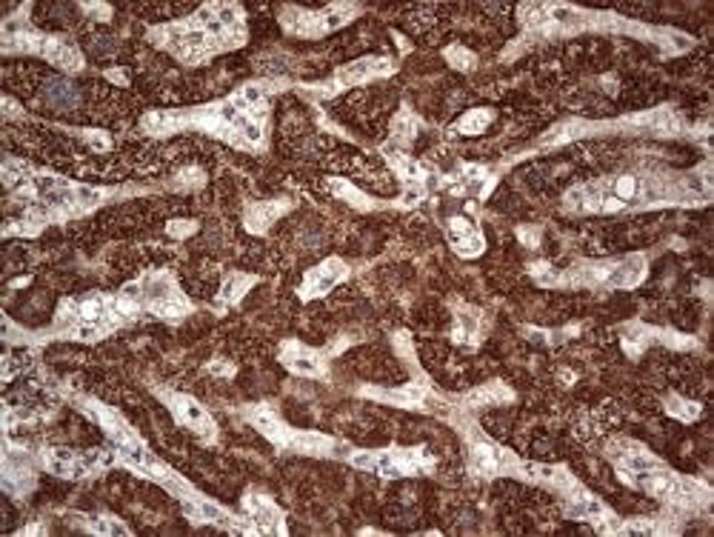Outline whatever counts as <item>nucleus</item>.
<instances>
[{"label":"nucleus","instance_id":"f257e3e1","mask_svg":"<svg viewBox=\"0 0 714 537\" xmlns=\"http://www.w3.org/2000/svg\"><path fill=\"white\" fill-rule=\"evenodd\" d=\"M352 466L372 472L380 478H409V475H426L435 469V455L426 449H384V451H366V455H352Z\"/></svg>","mask_w":714,"mask_h":537},{"label":"nucleus","instance_id":"f03ea898","mask_svg":"<svg viewBox=\"0 0 714 537\" xmlns=\"http://www.w3.org/2000/svg\"><path fill=\"white\" fill-rule=\"evenodd\" d=\"M357 12V6L352 4H335L323 12H306V9H292L286 6L284 14H280V23L286 26V32L301 38H323L329 32H335L338 26L352 21V14Z\"/></svg>","mask_w":714,"mask_h":537},{"label":"nucleus","instance_id":"7ed1b4c3","mask_svg":"<svg viewBox=\"0 0 714 537\" xmlns=\"http://www.w3.org/2000/svg\"><path fill=\"white\" fill-rule=\"evenodd\" d=\"M520 469H523V460L514 458L511 451L501 449L497 443L486 441V438H477L472 446H469V472L474 478H501V475H511V478H520Z\"/></svg>","mask_w":714,"mask_h":537},{"label":"nucleus","instance_id":"20e7f679","mask_svg":"<svg viewBox=\"0 0 714 537\" xmlns=\"http://www.w3.org/2000/svg\"><path fill=\"white\" fill-rule=\"evenodd\" d=\"M394 72V63L389 58H363V60H355V63H348L343 66V69H338V75L331 77L329 83H323L321 89H314L321 97H331V95H338L340 89H348V86H360V83H366L372 77H384Z\"/></svg>","mask_w":714,"mask_h":537},{"label":"nucleus","instance_id":"39448f33","mask_svg":"<svg viewBox=\"0 0 714 537\" xmlns=\"http://www.w3.org/2000/svg\"><path fill=\"white\" fill-rule=\"evenodd\" d=\"M163 397H166V406H169V412L175 414V421L180 426L192 429L197 438H203V441H214V438H218V426H214L212 414L194 397L177 395V392H163Z\"/></svg>","mask_w":714,"mask_h":537},{"label":"nucleus","instance_id":"423d86ee","mask_svg":"<svg viewBox=\"0 0 714 537\" xmlns=\"http://www.w3.org/2000/svg\"><path fill=\"white\" fill-rule=\"evenodd\" d=\"M348 275V266L340 260V258H329L323 260L321 266H314L306 272L303 283H301V300H314V297H323L326 292H331L338 287V283Z\"/></svg>","mask_w":714,"mask_h":537},{"label":"nucleus","instance_id":"0eeeda50","mask_svg":"<svg viewBox=\"0 0 714 537\" xmlns=\"http://www.w3.org/2000/svg\"><path fill=\"white\" fill-rule=\"evenodd\" d=\"M280 363H284L289 372L303 375V378H326V360L321 351H314L297 341H286L280 346Z\"/></svg>","mask_w":714,"mask_h":537},{"label":"nucleus","instance_id":"6e6552de","mask_svg":"<svg viewBox=\"0 0 714 537\" xmlns=\"http://www.w3.org/2000/svg\"><path fill=\"white\" fill-rule=\"evenodd\" d=\"M243 509L252 520V529L260 534H286V523H284V512H280L269 497L249 492L243 497Z\"/></svg>","mask_w":714,"mask_h":537},{"label":"nucleus","instance_id":"1a4fd4ad","mask_svg":"<svg viewBox=\"0 0 714 537\" xmlns=\"http://www.w3.org/2000/svg\"><path fill=\"white\" fill-rule=\"evenodd\" d=\"M246 417H249V423H255L263 438H269L277 449L297 451V441H301V432L289 429L275 412H269L266 406H258V409H249Z\"/></svg>","mask_w":714,"mask_h":537},{"label":"nucleus","instance_id":"9d476101","mask_svg":"<svg viewBox=\"0 0 714 537\" xmlns=\"http://www.w3.org/2000/svg\"><path fill=\"white\" fill-rule=\"evenodd\" d=\"M446 238H449L452 249L460 258H477V255H484V249H486L484 234H480V229L469 221V217H449V223H446Z\"/></svg>","mask_w":714,"mask_h":537},{"label":"nucleus","instance_id":"9b49d317","mask_svg":"<svg viewBox=\"0 0 714 537\" xmlns=\"http://www.w3.org/2000/svg\"><path fill=\"white\" fill-rule=\"evenodd\" d=\"M184 514L189 520H194V523H214V526H223L231 532H246L243 526H238V520L231 517L223 506H218V503H212L201 495L184 497Z\"/></svg>","mask_w":714,"mask_h":537},{"label":"nucleus","instance_id":"f8f14e48","mask_svg":"<svg viewBox=\"0 0 714 537\" xmlns=\"http://www.w3.org/2000/svg\"><path fill=\"white\" fill-rule=\"evenodd\" d=\"M363 395H369L375 400H384V403H394V406H403V409H426V400L431 397V389L429 383L420 380V383H409L406 389H363Z\"/></svg>","mask_w":714,"mask_h":537},{"label":"nucleus","instance_id":"ddd939ff","mask_svg":"<svg viewBox=\"0 0 714 537\" xmlns=\"http://www.w3.org/2000/svg\"><path fill=\"white\" fill-rule=\"evenodd\" d=\"M41 58H46L52 66H58V69L63 72H80L83 69V55H80V49L72 43V41H66V38H49L46 35V43H43V52Z\"/></svg>","mask_w":714,"mask_h":537},{"label":"nucleus","instance_id":"4468645a","mask_svg":"<svg viewBox=\"0 0 714 537\" xmlns=\"http://www.w3.org/2000/svg\"><path fill=\"white\" fill-rule=\"evenodd\" d=\"M289 212V204L284 200H255V204H249L246 212H243V223L246 229L252 232V234H263L266 229H269L280 214H286Z\"/></svg>","mask_w":714,"mask_h":537},{"label":"nucleus","instance_id":"2eb2a0df","mask_svg":"<svg viewBox=\"0 0 714 537\" xmlns=\"http://www.w3.org/2000/svg\"><path fill=\"white\" fill-rule=\"evenodd\" d=\"M514 400V392L509 389V386L503 383H486V386H480V389H472L466 397H463V403H466V409H486V406H503V403Z\"/></svg>","mask_w":714,"mask_h":537},{"label":"nucleus","instance_id":"dca6fc26","mask_svg":"<svg viewBox=\"0 0 714 537\" xmlns=\"http://www.w3.org/2000/svg\"><path fill=\"white\" fill-rule=\"evenodd\" d=\"M455 341L457 343H469V346H477L480 343V334H484V314L477 309H469L463 306L457 314H455Z\"/></svg>","mask_w":714,"mask_h":537},{"label":"nucleus","instance_id":"f3484780","mask_svg":"<svg viewBox=\"0 0 714 537\" xmlns=\"http://www.w3.org/2000/svg\"><path fill=\"white\" fill-rule=\"evenodd\" d=\"M326 189H329L331 195H335L338 200H346L348 206H355V209H360V212L375 209L372 197H369V195H363L357 187H352V183L343 180V177H329V180H326Z\"/></svg>","mask_w":714,"mask_h":537},{"label":"nucleus","instance_id":"a211bd4d","mask_svg":"<svg viewBox=\"0 0 714 537\" xmlns=\"http://www.w3.org/2000/svg\"><path fill=\"white\" fill-rule=\"evenodd\" d=\"M594 129H601V126H597V123H589V121H566V123L555 126L549 134H543L540 146H560V143H569V141L583 138V134H589V132H594Z\"/></svg>","mask_w":714,"mask_h":537},{"label":"nucleus","instance_id":"6ab92c4d","mask_svg":"<svg viewBox=\"0 0 714 537\" xmlns=\"http://www.w3.org/2000/svg\"><path fill=\"white\" fill-rule=\"evenodd\" d=\"M258 283L255 275H243V272H231L226 278V283L221 287V295H218V306H231V304H238V300H243V295L252 289Z\"/></svg>","mask_w":714,"mask_h":537},{"label":"nucleus","instance_id":"aec40b11","mask_svg":"<svg viewBox=\"0 0 714 537\" xmlns=\"http://www.w3.org/2000/svg\"><path fill=\"white\" fill-rule=\"evenodd\" d=\"M494 121V109H469L466 114L460 117V121L455 123V129L460 134H480V132H486L489 123Z\"/></svg>","mask_w":714,"mask_h":537},{"label":"nucleus","instance_id":"412c9836","mask_svg":"<svg viewBox=\"0 0 714 537\" xmlns=\"http://www.w3.org/2000/svg\"><path fill=\"white\" fill-rule=\"evenodd\" d=\"M418 126H420V121H418V117H414L409 109L397 112L394 123H392V138H394V141H401V143H411V141H414V134H418Z\"/></svg>","mask_w":714,"mask_h":537},{"label":"nucleus","instance_id":"4be33fe9","mask_svg":"<svg viewBox=\"0 0 714 537\" xmlns=\"http://www.w3.org/2000/svg\"><path fill=\"white\" fill-rule=\"evenodd\" d=\"M86 520V529L95 534H131L118 517L112 514H95V517H83Z\"/></svg>","mask_w":714,"mask_h":537},{"label":"nucleus","instance_id":"5701e85b","mask_svg":"<svg viewBox=\"0 0 714 537\" xmlns=\"http://www.w3.org/2000/svg\"><path fill=\"white\" fill-rule=\"evenodd\" d=\"M666 412L672 414V417H680V421H694V417H700V406H697V403H691V400H686V397H677V395H669L666 397Z\"/></svg>","mask_w":714,"mask_h":537},{"label":"nucleus","instance_id":"b1692460","mask_svg":"<svg viewBox=\"0 0 714 537\" xmlns=\"http://www.w3.org/2000/svg\"><path fill=\"white\" fill-rule=\"evenodd\" d=\"M443 55H446V60H449V63L455 66V69H460V72H472V69H474V63H477V58L469 52V49H466V46H457V43L446 49Z\"/></svg>","mask_w":714,"mask_h":537},{"label":"nucleus","instance_id":"393cba45","mask_svg":"<svg viewBox=\"0 0 714 537\" xmlns=\"http://www.w3.org/2000/svg\"><path fill=\"white\" fill-rule=\"evenodd\" d=\"M166 232H169L172 238H189V234L197 232V223L194 221H172V223H166Z\"/></svg>","mask_w":714,"mask_h":537},{"label":"nucleus","instance_id":"a878e982","mask_svg":"<svg viewBox=\"0 0 714 537\" xmlns=\"http://www.w3.org/2000/svg\"><path fill=\"white\" fill-rule=\"evenodd\" d=\"M518 238L529 246V249H535L538 241H540V229H529V226H520L518 229Z\"/></svg>","mask_w":714,"mask_h":537},{"label":"nucleus","instance_id":"bb28decb","mask_svg":"<svg viewBox=\"0 0 714 537\" xmlns=\"http://www.w3.org/2000/svg\"><path fill=\"white\" fill-rule=\"evenodd\" d=\"M209 372H212V375H223V378H229L231 372H235V366H223V363H212V366H209Z\"/></svg>","mask_w":714,"mask_h":537},{"label":"nucleus","instance_id":"cd10ccee","mask_svg":"<svg viewBox=\"0 0 714 537\" xmlns=\"http://www.w3.org/2000/svg\"><path fill=\"white\" fill-rule=\"evenodd\" d=\"M106 77H109V80H114V83H126V72H121V69H109V72H106Z\"/></svg>","mask_w":714,"mask_h":537}]
</instances>
